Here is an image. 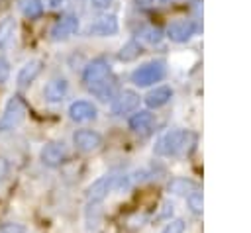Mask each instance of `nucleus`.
Here are the masks:
<instances>
[{
    "instance_id": "f257e3e1",
    "label": "nucleus",
    "mask_w": 251,
    "mask_h": 233,
    "mask_svg": "<svg viewBox=\"0 0 251 233\" xmlns=\"http://www.w3.org/2000/svg\"><path fill=\"white\" fill-rule=\"evenodd\" d=\"M82 82L88 88V92H92L102 102H108L116 96V76L112 74L110 65L104 59H94L92 63H88L82 74Z\"/></svg>"
},
{
    "instance_id": "f03ea898",
    "label": "nucleus",
    "mask_w": 251,
    "mask_h": 233,
    "mask_svg": "<svg viewBox=\"0 0 251 233\" xmlns=\"http://www.w3.org/2000/svg\"><path fill=\"white\" fill-rule=\"evenodd\" d=\"M194 143V135L186 129H175L159 137V141L153 147V153L159 157H175L184 153Z\"/></svg>"
},
{
    "instance_id": "7ed1b4c3",
    "label": "nucleus",
    "mask_w": 251,
    "mask_h": 233,
    "mask_svg": "<svg viewBox=\"0 0 251 233\" xmlns=\"http://www.w3.org/2000/svg\"><path fill=\"white\" fill-rule=\"evenodd\" d=\"M25 114H27V104H25V100H24L22 96H12V98L8 100V104H6V108H4L2 117H0V133L18 127V125L24 121Z\"/></svg>"
},
{
    "instance_id": "20e7f679",
    "label": "nucleus",
    "mask_w": 251,
    "mask_h": 233,
    "mask_svg": "<svg viewBox=\"0 0 251 233\" xmlns=\"http://www.w3.org/2000/svg\"><path fill=\"white\" fill-rule=\"evenodd\" d=\"M163 76H165V63L163 61H151V63H145L139 69H135L131 74V80L137 86H149L153 82H159Z\"/></svg>"
},
{
    "instance_id": "39448f33",
    "label": "nucleus",
    "mask_w": 251,
    "mask_h": 233,
    "mask_svg": "<svg viewBox=\"0 0 251 233\" xmlns=\"http://www.w3.org/2000/svg\"><path fill=\"white\" fill-rule=\"evenodd\" d=\"M67 159V147L63 141H51L41 149V161L47 166H59Z\"/></svg>"
},
{
    "instance_id": "423d86ee",
    "label": "nucleus",
    "mask_w": 251,
    "mask_h": 233,
    "mask_svg": "<svg viewBox=\"0 0 251 233\" xmlns=\"http://www.w3.org/2000/svg\"><path fill=\"white\" fill-rule=\"evenodd\" d=\"M76 27H78V20H76L75 16H71V14L61 16V18L53 23V27H51V39H55V41L67 39V37H71V35L76 31Z\"/></svg>"
},
{
    "instance_id": "0eeeda50",
    "label": "nucleus",
    "mask_w": 251,
    "mask_h": 233,
    "mask_svg": "<svg viewBox=\"0 0 251 233\" xmlns=\"http://www.w3.org/2000/svg\"><path fill=\"white\" fill-rule=\"evenodd\" d=\"M139 104V96L133 92V90H124L116 96L114 104H112V114L114 116H122V114H127L131 110H135Z\"/></svg>"
},
{
    "instance_id": "6e6552de",
    "label": "nucleus",
    "mask_w": 251,
    "mask_h": 233,
    "mask_svg": "<svg viewBox=\"0 0 251 233\" xmlns=\"http://www.w3.org/2000/svg\"><path fill=\"white\" fill-rule=\"evenodd\" d=\"M73 141H75L76 149H80V151H84V153L96 151V149L102 145V137H100L96 131H90V129H80V131H76L75 137H73Z\"/></svg>"
},
{
    "instance_id": "1a4fd4ad",
    "label": "nucleus",
    "mask_w": 251,
    "mask_h": 233,
    "mask_svg": "<svg viewBox=\"0 0 251 233\" xmlns=\"http://www.w3.org/2000/svg\"><path fill=\"white\" fill-rule=\"evenodd\" d=\"M41 69H43V61H41V59H31V61H27V63L20 69L18 78H16V84H18L20 88L27 86L29 82L35 80V76L41 72Z\"/></svg>"
},
{
    "instance_id": "9d476101",
    "label": "nucleus",
    "mask_w": 251,
    "mask_h": 233,
    "mask_svg": "<svg viewBox=\"0 0 251 233\" xmlns=\"http://www.w3.org/2000/svg\"><path fill=\"white\" fill-rule=\"evenodd\" d=\"M194 33V22L190 20H178V22H173L167 29V35L176 41V43H182L186 39H190V35Z\"/></svg>"
},
{
    "instance_id": "9b49d317",
    "label": "nucleus",
    "mask_w": 251,
    "mask_h": 233,
    "mask_svg": "<svg viewBox=\"0 0 251 233\" xmlns=\"http://www.w3.org/2000/svg\"><path fill=\"white\" fill-rule=\"evenodd\" d=\"M112 182H114V176H102V178H98V180L88 188V192H86L88 202H92V204L102 202V200L108 196V192L112 190Z\"/></svg>"
},
{
    "instance_id": "f8f14e48",
    "label": "nucleus",
    "mask_w": 251,
    "mask_h": 233,
    "mask_svg": "<svg viewBox=\"0 0 251 233\" xmlns=\"http://www.w3.org/2000/svg\"><path fill=\"white\" fill-rule=\"evenodd\" d=\"M67 90H69V82L65 78H53L43 88V96H45L47 102H53L55 104V102H61L65 98Z\"/></svg>"
},
{
    "instance_id": "ddd939ff",
    "label": "nucleus",
    "mask_w": 251,
    "mask_h": 233,
    "mask_svg": "<svg viewBox=\"0 0 251 233\" xmlns=\"http://www.w3.org/2000/svg\"><path fill=\"white\" fill-rule=\"evenodd\" d=\"M69 116L75 121H88V119H94L96 117V108L90 102H86V100H78V102H73L71 104Z\"/></svg>"
},
{
    "instance_id": "4468645a",
    "label": "nucleus",
    "mask_w": 251,
    "mask_h": 233,
    "mask_svg": "<svg viewBox=\"0 0 251 233\" xmlns=\"http://www.w3.org/2000/svg\"><path fill=\"white\" fill-rule=\"evenodd\" d=\"M88 31L94 33V35H110V33H116L118 31V20H116V16H102V18L94 20V23H90Z\"/></svg>"
},
{
    "instance_id": "2eb2a0df",
    "label": "nucleus",
    "mask_w": 251,
    "mask_h": 233,
    "mask_svg": "<svg viewBox=\"0 0 251 233\" xmlns=\"http://www.w3.org/2000/svg\"><path fill=\"white\" fill-rule=\"evenodd\" d=\"M171 96H173V90H171L169 86H159V88L151 90V92L145 96V104H147L149 108H161V106H165V104L171 100Z\"/></svg>"
},
{
    "instance_id": "dca6fc26",
    "label": "nucleus",
    "mask_w": 251,
    "mask_h": 233,
    "mask_svg": "<svg viewBox=\"0 0 251 233\" xmlns=\"http://www.w3.org/2000/svg\"><path fill=\"white\" fill-rule=\"evenodd\" d=\"M153 114L151 112H147V110H139V112H135L131 117H129V127L133 129V131H149L151 129V125H153Z\"/></svg>"
},
{
    "instance_id": "f3484780",
    "label": "nucleus",
    "mask_w": 251,
    "mask_h": 233,
    "mask_svg": "<svg viewBox=\"0 0 251 233\" xmlns=\"http://www.w3.org/2000/svg\"><path fill=\"white\" fill-rule=\"evenodd\" d=\"M18 6H20V10H22V14H24L25 18H29V20L39 18L41 12H43L41 0H18Z\"/></svg>"
},
{
    "instance_id": "a211bd4d",
    "label": "nucleus",
    "mask_w": 251,
    "mask_h": 233,
    "mask_svg": "<svg viewBox=\"0 0 251 233\" xmlns=\"http://www.w3.org/2000/svg\"><path fill=\"white\" fill-rule=\"evenodd\" d=\"M194 190H196V184H194L192 180H188V178H173V180L169 182V192L178 194V196L190 194V192H194Z\"/></svg>"
},
{
    "instance_id": "6ab92c4d",
    "label": "nucleus",
    "mask_w": 251,
    "mask_h": 233,
    "mask_svg": "<svg viewBox=\"0 0 251 233\" xmlns=\"http://www.w3.org/2000/svg\"><path fill=\"white\" fill-rule=\"evenodd\" d=\"M14 31H16V22L12 18H6L0 22V47L10 45V41L14 39Z\"/></svg>"
},
{
    "instance_id": "aec40b11",
    "label": "nucleus",
    "mask_w": 251,
    "mask_h": 233,
    "mask_svg": "<svg viewBox=\"0 0 251 233\" xmlns=\"http://www.w3.org/2000/svg\"><path fill=\"white\" fill-rule=\"evenodd\" d=\"M186 204H188V210L192 211V213H202V208H204V200H202V192H198V190H194V192H190L188 194V198H186Z\"/></svg>"
},
{
    "instance_id": "412c9836",
    "label": "nucleus",
    "mask_w": 251,
    "mask_h": 233,
    "mask_svg": "<svg viewBox=\"0 0 251 233\" xmlns=\"http://www.w3.org/2000/svg\"><path fill=\"white\" fill-rule=\"evenodd\" d=\"M139 37H141L143 41H147V43H159L161 37H163V31H161L159 27H143V29L139 31Z\"/></svg>"
},
{
    "instance_id": "4be33fe9",
    "label": "nucleus",
    "mask_w": 251,
    "mask_h": 233,
    "mask_svg": "<svg viewBox=\"0 0 251 233\" xmlns=\"http://www.w3.org/2000/svg\"><path fill=\"white\" fill-rule=\"evenodd\" d=\"M137 51H139V45L135 43V41H129L124 49H122V53H120V59H124V61H129V59H133L135 55H137Z\"/></svg>"
},
{
    "instance_id": "5701e85b",
    "label": "nucleus",
    "mask_w": 251,
    "mask_h": 233,
    "mask_svg": "<svg viewBox=\"0 0 251 233\" xmlns=\"http://www.w3.org/2000/svg\"><path fill=\"white\" fill-rule=\"evenodd\" d=\"M184 229H186V225L182 219H173L165 225V229L161 233H184Z\"/></svg>"
},
{
    "instance_id": "b1692460",
    "label": "nucleus",
    "mask_w": 251,
    "mask_h": 233,
    "mask_svg": "<svg viewBox=\"0 0 251 233\" xmlns=\"http://www.w3.org/2000/svg\"><path fill=\"white\" fill-rule=\"evenodd\" d=\"M8 76H10V65H8V61L0 55V84H2V82H6V80H8Z\"/></svg>"
},
{
    "instance_id": "393cba45",
    "label": "nucleus",
    "mask_w": 251,
    "mask_h": 233,
    "mask_svg": "<svg viewBox=\"0 0 251 233\" xmlns=\"http://www.w3.org/2000/svg\"><path fill=\"white\" fill-rule=\"evenodd\" d=\"M0 233H24V227L18 223H4L0 227Z\"/></svg>"
},
{
    "instance_id": "a878e982",
    "label": "nucleus",
    "mask_w": 251,
    "mask_h": 233,
    "mask_svg": "<svg viewBox=\"0 0 251 233\" xmlns=\"http://www.w3.org/2000/svg\"><path fill=\"white\" fill-rule=\"evenodd\" d=\"M4 172H6V164H4V161L0 159V178L4 176Z\"/></svg>"
},
{
    "instance_id": "bb28decb",
    "label": "nucleus",
    "mask_w": 251,
    "mask_h": 233,
    "mask_svg": "<svg viewBox=\"0 0 251 233\" xmlns=\"http://www.w3.org/2000/svg\"><path fill=\"white\" fill-rule=\"evenodd\" d=\"M139 2H149V0H139Z\"/></svg>"
},
{
    "instance_id": "cd10ccee",
    "label": "nucleus",
    "mask_w": 251,
    "mask_h": 233,
    "mask_svg": "<svg viewBox=\"0 0 251 233\" xmlns=\"http://www.w3.org/2000/svg\"><path fill=\"white\" fill-rule=\"evenodd\" d=\"M163 2H167V0H163Z\"/></svg>"
}]
</instances>
